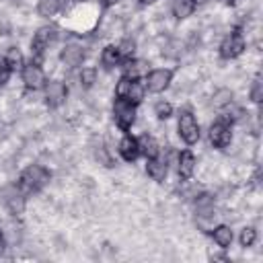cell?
Returning a JSON list of instances; mask_svg holds the SVG:
<instances>
[{
    "instance_id": "8992f818",
    "label": "cell",
    "mask_w": 263,
    "mask_h": 263,
    "mask_svg": "<svg viewBox=\"0 0 263 263\" xmlns=\"http://www.w3.org/2000/svg\"><path fill=\"white\" fill-rule=\"evenodd\" d=\"M45 103L49 107H60L64 101H66V95H68V88L64 82L60 80H49L45 82Z\"/></svg>"
},
{
    "instance_id": "ba28073f",
    "label": "cell",
    "mask_w": 263,
    "mask_h": 263,
    "mask_svg": "<svg viewBox=\"0 0 263 263\" xmlns=\"http://www.w3.org/2000/svg\"><path fill=\"white\" fill-rule=\"evenodd\" d=\"M232 140V132H230V125L226 121H216L212 127H210V142L216 146V148H226Z\"/></svg>"
},
{
    "instance_id": "30bf717a",
    "label": "cell",
    "mask_w": 263,
    "mask_h": 263,
    "mask_svg": "<svg viewBox=\"0 0 263 263\" xmlns=\"http://www.w3.org/2000/svg\"><path fill=\"white\" fill-rule=\"evenodd\" d=\"M53 29L51 27H41L37 33H35V37H33V41H31V49H33V53H43V49L49 45V41L53 39Z\"/></svg>"
},
{
    "instance_id": "7402d4cb",
    "label": "cell",
    "mask_w": 263,
    "mask_h": 263,
    "mask_svg": "<svg viewBox=\"0 0 263 263\" xmlns=\"http://www.w3.org/2000/svg\"><path fill=\"white\" fill-rule=\"evenodd\" d=\"M4 62L10 66V70H14V68H21L23 66V55H21V51L16 47H10L8 53H6V58H4Z\"/></svg>"
},
{
    "instance_id": "44dd1931",
    "label": "cell",
    "mask_w": 263,
    "mask_h": 263,
    "mask_svg": "<svg viewBox=\"0 0 263 263\" xmlns=\"http://www.w3.org/2000/svg\"><path fill=\"white\" fill-rule=\"evenodd\" d=\"M193 10V2L191 0H173V12L177 18H185L189 16Z\"/></svg>"
},
{
    "instance_id": "ffe728a7",
    "label": "cell",
    "mask_w": 263,
    "mask_h": 263,
    "mask_svg": "<svg viewBox=\"0 0 263 263\" xmlns=\"http://www.w3.org/2000/svg\"><path fill=\"white\" fill-rule=\"evenodd\" d=\"M195 210H197V216H203V218L212 216V212H214V201H212V197H210V195H201V197H197V201H195Z\"/></svg>"
},
{
    "instance_id": "7c38bea8",
    "label": "cell",
    "mask_w": 263,
    "mask_h": 263,
    "mask_svg": "<svg viewBox=\"0 0 263 263\" xmlns=\"http://www.w3.org/2000/svg\"><path fill=\"white\" fill-rule=\"evenodd\" d=\"M82 60H84L82 47H78V45H66V47L62 49V62H64L66 66H70V68L80 66Z\"/></svg>"
},
{
    "instance_id": "d6986e66",
    "label": "cell",
    "mask_w": 263,
    "mask_h": 263,
    "mask_svg": "<svg viewBox=\"0 0 263 263\" xmlns=\"http://www.w3.org/2000/svg\"><path fill=\"white\" fill-rule=\"evenodd\" d=\"M62 8V0H39L37 10L41 16H53Z\"/></svg>"
},
{
    "instance_id": "83f0119b",
    "label": "cell",
    "mask_w": 263,
    "mask_h": 263,
    "mask_svg": "<svg viewBox=\"0 0 263 263\" xmlns=\"http://www.w3.org/2000/svg\"><path fill=\"white\" fill-rule=\"evenodd\" d=\"M119 47V53H121V58H125V55H132L134 53V41H123L121 45H117Z\"/></svg>"
},
{
    "instance_id": "f546056e",
    "label": "cell",
    "mask_w": 263,
    "mask_h": 263,
    "mask_svg": "<svg viewBox=\"0 0 263 263\" xmlns=\"http://www.w3.org/2000/svg\"><path fill=\"white\" fill-rule=\"evenodd\" d=\"M127 84H129V78H127V76H123V78L119 80V84H117V88H115V95L123 99V97H125V90H127Z\"/></svg>"
},
{
    "instance_id": "d6a6232c",
    "label": "cell",
    "mask_w": 263,
    "mask_h": 263,
    "mask_svg": "<svg viewBox=\"0 0 263 263\" xmlns=\"http://www.w3.org/2000/svg\"><path fill=\"white\" fill-rule=\"evenodd\" d=\"M117 0H103V6H111V4H115Z\"/></svg>"
},
{
    "instance_id": "484cf974",
    "label": "cell",
    "mask_w": 263,
    "mask_h": 263,
    "mask_svg": "<svg viewBox=\"0 0 263 263\" xmlns=\"http://www.w3.org/2000/svg\"><path fill=\"white\" fill-rule=\"evenodd\" d=\"M251 99H253L255 103H261V99H263V84H261V80H259V78L253 82V88H251Z\"/></svg>"
},
{
    "instance_id": "2e32d148",
    "label": "cell",
    "mask_w": 263,
    "mask_h": 263,
    "mask_svg": "<svg viewBox=\"0 0 263 263\" xmlns=\"http://www.w3.org/2000/svg\"><path fill=\"white\" fill-rule=\"evenodd\" d=\"M101 62L105 68H113L121 62V53H119V47L117 45H107L101 53Z\"/></svg>"
},
{
    "instance_id": "f1b7e54d",
    "label": "cell",
    "mask_w": 263,
    "mask_h": 263,
    "mask_svg": "<svg viewBox=\"0 0 263 263\" xmlns=\"http://www.w3.org/2000/svg\"><path fill=\"white\" fill-rule=\"evenodd\" d=\"M232 99V95L228 92V90H220L218 95H216V99H214V105L216 107H220V105H224V103H228Z\"/></svg>"
},
{
    "instance_id": "e0dca14e",
    "label": "cell",
    "mask_w": 263,
    "mask_h": 263,
    "mask_svg": "<svg viewBox=\"0 0 263 263\" xmlns=\"http://www.w3.org/2000/svg\"><path fill=\"white\" fill-rule=\"evenodd\" d=\"M138 146H140V152L146 154V158H154V156H158V144H156L154 138H150V136H142V138L138 140Z\"/></svg>"
},
{
    "instance_id": "6da1fadb",
    "label": "cell",
    "mask_w": 263,
    "mask_h": 263,
    "mask_svg": "<svg viewBox=\"0 0 263 263\" xmlns=\"http://www.w3.org/2000/svg\"><path fill=\"white\" fill-rule=\"evenodd\" d=\"M47 183H49V171L43 168L41 164H31V166H27V168L23 171L18 187H21L23 191H39V189H43Z\"/></svg>"
},
{
    "instance_id": "3957f363",
    "label": "cell",
    "mask_w": 263,
    "mask_h": 263,
    "mask_svg": "<svg viewBox=\"0 0 263 263\" xmlns=\"http://www.w3.org/2000/svg\"><path fill=\"white\" fill-rule=\"evenodd\" d=\"M179 136L185 144H195L199 140V125L191 111H181L179 115Z\"/></svg>"
},
{
    "instance_id": "d4e9b609",
    "label": "cell",
    "mask_w": 263,
    "mask_h": 263,
    "mask_svg": "<svg viewBox=\"0 0 263 263\" xmlns=\"http://www.w3.org/2000/svg\"><path fill=\"white\" fill-rule=\"evenodd\" d=\"M154 111H156V115H158L160 119H168V117H171V113H173V107H171V103L160 101V103H156Z\"/></svg>"
},
{
    "instance_id": "836d02e7",
    "label": "cell",
    "mask_w": 263,
    "mask_h": 263,
    "mask_svg": "<svg viewBox=\"0 0 263 263\" xmlns=\"http://www.w3.org/2000/svg\"><path fill=\"white\" fill-rule=\"evenodd\" d=\"M191 2H193V4H203L205 0H191Z\"/></svg>"
},
{
    "instance_id": "9a60e30c",
    "label": "cell",
    "mask_w": 263,
    "mask_h": 263,
    "mask_svg": "<svg viewBox=\"0 0 263 263\" xmlns=\"http://www.w3.org/2000/svg\"><path fill=\"white\" fill-rule=\"evenodd\" d=\"M144 84L138 80V78H129V84H127V90H125V101H129L132 105H136V103H140L142 99H144Z\"/></svg>"
},
{
    "instance_id": "9c48e42d",
    "label": "cell",
    "mask_w": 263,
    "mask_h": 263,
    "mask_svg": "<svg viewBox=\"0 0 263 263\" xmlns=\"http://www.w3.org/2000/svg\"><path fill=\"white\" fill-rule=\"evenodd\" d=\"M171 78H173L171 70H152L146 78V88L150 92H162L171 84Z\"/></svg>"
},
{
    "instance_id": "cb8c5ba5",
    "label": "cell",
    "mask_w": 263,
    "mask_h": 263,
    "mask_svg": "<svg viewBox=\"0 0 263 263\" xmlns=\"http://www.w3.org/2000/svg\"><path fill=\"white\" fill-rule=\"evenodd\" d=\"M95 78H97V70L95 68H82V72H80L82 86H92L95 84Z\"/></svg>"
},
{
    "instance_id": "4316f807",
    "label": "cell",
    "mask_w": 263,
    "mask_h": 263,
    "mask_svg": "<svg viewBox=\"0 0 263 263\" xmlns=\"http://www.w3.org/2000/svg\"><path fill=\"white\" fill-rule=\"evenodd\" d=\"M10 78V66L6 62H0V86H4Z\"/></svg>"
},
{
    "instance_id": "7a4b0ae2",
    "label": "cell",
    "mask_w": 263,
    "mask_h": 263,
    "mask_svg": "<svg viewBox=\"0 0 263 263\" xmlns=\"http://www.w3.org/2000/svg\"><path fill=\"white\" fill-rule=\"evenodd\" d=\"M113 117H115V123L121 127V129H129L134 119H136V109L129 101L117 97L115 99V105H113Z\"/></svg>"
},
{
    "instance_id": "1f68e13d",
    "label": "cell",
    "mask_w": 263,
    "mask_h": 263,
    "mask_svg": "<svg viewBox=\"0 0 263 263\" xmlns=\"http://www.w3.org/2000/svg\"><path fill=\"white\" fill-rule=\"evenodd\" d=\"M212 259H214V261H226L224 255H212Z\"/></svg>"
},
{
    "instance_id": "277c9868",
    "label": "cell",
    "mask_w": 263,
    "mask_h": 263,
    "mask_svg": "<svg viewBox=\"0 0 263 263\" xmlns=\"http://www.w3.org/2000/svg\"><path fill=\"white\" fill-rule=\"evenodd\" d=\"M2 201H4V205H6L14 216L21 214L23 208H25V195H23V189L16 187V185H8V187H4V189H2Z\"/></svg>"
},
{
    "instance_id": "5b68a950",
    "label": "cell",
    "mask_w": 263,
    "mask_h": 263,
    "mask_svg": "<svg viewBox=\"0 0 263 263\" xmlns=\"http://www.w3.org/2000/svg\"><path fill=\"white\" fill-rule=\"evenodd\" d=\"M242 49H245V39H242V35H240V33H230V35L222 41V45H220V55H222L224 60H232V58L240 55Z\"/></svg>"
},
{
    "instance_id": "8fae6325",
    "label": "cell",
    "mask_w": 263,
    "mask_h": 263,
    "mask_svg": "<svg viewBox=\"0 0 263 263\" xmlns=\"http://www.w3.org/2000/svg\"><path fill=\"white\" fill-rule=\"evenodd\" d=\"M119 154H121V158H123V160H127V162L136 160V158H138V154H140L138 140H136V138H132L129 134H127V136H123V138H121V142H119Z\"/></svg>"
},
{
    "instance_id": "52a82bcc",
    "label": "cell",
    "mask_w": 263,
    "mask_h": 263,
    "mask_svg": "<svg viewBox=\"0 0 263 263\" xmlns=\"http://www.w3.org/2000/svg\"><path fill=\"white\" fill-rule=\"evenodd\" d=\"M23 82L31 90H39L45 86V74L37 64H27L23 68Z\"/></svg>"
},
{
    "instance_id": "ac0fdd59",
    "label": "cell",
    "mask_w": 263,
    "mask_h": 263,
    "mask_svg": "<svg viewBox=\"0 0 263 263\" xmlns=\"http://www.w3.org/2000/svg\"><path fill=\"white\" fill-rule=\"evenodd\" d=\"M212 236H214L216 245H218V247H222V249L230 247V242H232V230H230L228 226H218V228H214Z\"/></svg>"
},
{
    "instance_id": "4fadbf2b",
    "label": "cell",
    "mask_w": 263,
    "mask_h": 263,
    "mask_svg": "<svg viewBox=\"0 0 263 263\" xmlns=\"http://www.w3.org/2000/svg\"><path fill=\"white\" fill-rule=\"evenodd\" d=\"M177 168H179V175L183 179H189L193 175V171H195V156L189 150H183L179 154V166Z\"/></svg>"
},
{
    "instance_id": "d590c367",
    "label": "cell",
    "mask_w": 263,
    "mask_h": 263,
    "mask_svg": "<svg viewBox=\"0 0 263 263\" xmlns=\"http://www.w3.org/2000/svg\"><path fill=\"white\" fill-rule=\"evenodd\" d=\"M228 2H234V0H228Z\"/></svg>"
},
{
    "instance_id": "8d00e7d4",
    "label": "cell",
    "mask_w": 263,
    "mask_h": 263,
    "mask_svg": "<svg viewBox=\"0 0 263 263\" xmlns=\"http://www.w3.org/2000/svg\"><path fill=\"white\" fill-rule=\"evenodd\" d=\"M0 240H2V236H0Z\"/></svg>"
},
{
    "instance_id": "4dcf8cb0",
    "label": "cell",
    "mask_w": 263,
    "mask_h": 263,
    "mask_svg": "<svg viewBox=\"0 0 263 263\" xmlns=\"http://www.w3.org/2000/svg\"><path fill=\"white\" fill-rule=\"evenodd\" d=\"M95 154H97V158L103 162V164H107V166H111V158H109V154H107V150L103 148V146H99L97 150H95Z\"/></svg>"
},
{
    "instance_id": "603a6c76",
    "label": "cell",
    "mask_w": 263,
    "mask_h": 263,
    "mask_svg": "<svg viewBox=\"0 0 263 263\" xmlns=\"http://www.w3.org/2000/svg\"><path fill=\"white\" fill-rule=\"evenodd\" d=\"M255 240H257V230H255L253 226L242 228V232H240V245H242V247H251Z\"/></svg>"
},
{
    "instance_id": "5bb4252c",
    "label": "cell",
    "mask_w": 263,
    "mask_h": 263,
    "mask_svg": "<svg viewBox=\"0 0 263 263\" xmlns=\"http://www.w3.org/2000/svg\"><path fill=\"white\" fill-rule=\"evenodd\" d=\"M146 173H148L154 181H164V177H166V164H164V160H160L158 156L148 158V162H146Z\"/></svg>"
},
{
    "instance_id": "e575fe53",
    "label": "cell",
    "mask_w": 263,
    "mask_h": 263,
    "mask_svg": "<svg viewBox=\"0 0 263 263\" xmlns=\"http://www.w3.org/2000/svg\"><path fill=\"white\" fill-rule=\"evenodd\" d=\"M140 2H142V4H152L154 0H140Z\"/></svg>"
}]
</instances>
